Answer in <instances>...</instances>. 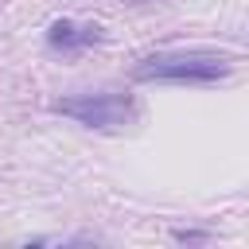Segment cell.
I'll use <instances>...</instances> for the list:
<instances>
[{
  "instance_id": "cell-1",
  "label": "cell",
  "mask_w": 249,
  "mask_h": 249,
  "mask_svg": "<svg viewBox=\"0 0 249 249\" xmlns=\"http://www.w3.org/2000/svg\"><path fill=\"white\" fill-rule=\"evenodd\" d=\"M233 70L230 54L218 51H160L140 58L132 70L136 82H218Z\"/></svg>"
},
{
  "instance_id": "cell-5",
  "label": "cell",
  "mask_w": 249,
  "mask_h": 249,
  "mask_svg": "<svg viewBox=\"0 0 249 249\" xmlns=\"http://www.w3.org/2000/svg\"><path fill=\"white\" fill-rule=\"evenodd\" d=\"M132 4H144V0H132Z\"/></svg>"
},
{
  "instance_id": "cell-2",
  "label": "cell",
  "mask_w": 249,
  "mask_h": 249,
  "mask_svg": "<svg viewBox=\"0 0 249 249\" xmlns=\"http://www.w3.org/2000/svg\"><path fill=\"white\" fill-rule=\"evenodd\" d=\"M54 113L86 124V128H97V132H121L136 121V101L128 93H117V89H101V93H70V97H58L51 105Z\"/></svg>"
},
{
  "instance_id": "cell-4",
  "label": "cell",
  "mask_w": 249,
  "mask_h": 249,
  "mask_svg": "<svg viewBox=\"0 0 249 249\" xmlns=\"http://www.w3.org/2000/svg\"><path fill=\"white\" fill-rule=\"evenodd\" d=\"M175 241H206V233H198V230H179Z\"/></svg>"
},
{
  "instance_id": "cell-3",
  "label": "cell",
  "mask_w": 249,
  "mask_h": 249,
  "mask_svg": "<svg viewBox=\"0 0 249 249\" xmlns=\"http://www.w3.org/2000/svg\"><path fill=\"white\" fill-rule=\"evenodd\" d=\"M47 43L54 51H86V47H97L105 43V31L97 23H74V19H54L47 27Z\"/></svg>"
}]
</instances>
